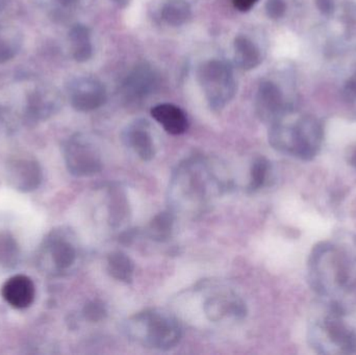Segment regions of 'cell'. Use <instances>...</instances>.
<instances>
[{"mask_svg": "<svg viewBox=\"0 0 356 355\" xmlns=\"http://www.w3.org/2000/svg\"><path fill=\"white\" fill-rule=\"evenodd\" d=\"M230 181L223 168L203 158H193L178 165L169 187L172 212L197 216L217 196L227 191Z\"/></svg>", "mask_w": 356, "mask_h": 355, "instance_id": "6da1fadb", "label": "cell"}, {"mask_svg": "<svg viewBox=\"0 0 356 355\" xmlns=\"http://www.w3.org/2000/svg\"><path fill=\"white\" fill-rule=\"evenodd\" d=\"M123 333L129 341L148 349L168 352L179 345L184 329L170 313L148 308L136 313L123 322Z\"/></svg>", "mask_w": 356, "mask_h": 355, "instance_id": "7a4b0ae2", "label": "cell"}, {"mask_svg": "<svg viewBox=\"0 0 356 355\" xmlns=\"http://www.w3.org/2000/svg\"><path fill=\"white\" fill-rule=\"evenodd\" d=\"M322 139L321 125L307 117L296 123H286L280 118L272 123L269 131V142L274 149L302 160H311L317 156Z\"/></svg>", "mask_w": 356, "mask_h": 355, "instance_id": "3957f363", "label": "cell"}, {"mask_svg": "<svg viewBox=\"0 0 356 355\" xmlns=\"http://www.w3.org/2000/svg\"><path fill=\"white\" fill-rule=\"evenodd\" d=\"M309 272L314 290L322 295H330L349 285L350 261L337 246L323 242L312 251Z\"/></svg>", "mask_w": 356, "mask_h": 355, "instance_id": "277c9868", "label": "cell"}, {"mask_svg": "<svg viewBox=\"0 0 356 355\" xmlns=\"http://www.w3.org/2000/svg\"><path fill=\"white\" fill-rule=\"evenodd\" d=\"M314 348L320 354H355L356 331L346 320V312L332 304L326 314L316 321L309 333Z\"/></svg>", "mask_w": 356, "mask_h": 355, "instance_id": "5b68a950", "label": "cell"}, {"mask_svg": "<svg viewBox=\"0 0 356 355\" xmlns=\"http://www.w3.org/2000/svg\"><path fill=\"white\" fill-rule=\"evenodd\" d=\"M198 81L211 108L221 110L236 95V83L234 71L227 62L211 60L198 69Z\"/></svg>", "mask_w": 356, "mask_h": 355, "instance_id": "8992f818", "label": "cell"}, {"mask_svg": "<svg viewBox=\"0 0 356 355\" xmlns=\"http://www.w3.org/2000/svg\"><path fill=\"white\" fill-rule=\"evenodd\" d=\"M79 258V248L69 231H52L44 241L40 254V264L47 272L60 274L68 272Z\"/></svg>", "mask_w": 356, "mask_h": 355, "instance_id": "52a82bcc", "label": "cell"}, {"mask_svg": "<svg viewBox=\"0 0 356 355\" xmlns=\"http://www.w3.org/2000/svg\"><path fill=\"white\" fill-rule=\"evenodd\" d=\"M67 169L77 177H89L102 170V152L93 141L77 133L67 140L64 146Z\"/></svg>", "mask_w": 356, "mask_h": 355, "instance_id": "ba28073f", "label": "cell"}, {"mask_svg": "<svg viewBox=\"0 0 356 355\" xmlns=\"http://www.w3.org/2000/svg\"><path fill=\"white\" fill-rule=\"evenodd\" d=\"M205 318L215 324L238 322L246 317L247 308L242 298L232 291H215L202 304Z\"/></svg>", "mask_w": 356, "mask_h": 355, "instance_id": "9c48e42d", "label": "cell"}, {"mask_svg": "<svg viewBox=\"0 0 356 355\" xmlns=\"http://www.w3.org/2000/svg\"><path fill=\"white\" fill-rule=\"evenodd\" d=\"M69 101L77 112L89 113L106 102V90L99 79L91 76L73 79L68 85Z\"/></svg>", "mask_w": 356, "mask_h": 355, "instance_id": "30bf717a", "label": "cell"}, {"mask_svg": "<svg viewBox=\"0 0 356 355\" xmlns=\"http://www.w3.org/2000/svg\"><path fill=\"white\" fill-rule=\"evenodd\" d=\"M6 173L8 185L17 191H33L42 181V169L39 163L26 156L10 158L6 164Z\"/></svg>", "mask_w": 356, "mask_h": 355, "instance_id": "8fae6325", "label": "cell"}, {"mask_svg": "<svg viewBox=\"0 0 356 355\" xmlns=\"http://www.w3.org/2000/svg\"><path fill=\"white\" fill-rule=\"evenodd\" d=\"M159 87V75L148 64L138 65L125 77L123 97L129 102H139L152 95Z\"/></svg>", "mask_w": 356, "mask_h": 355, "instance_id": "7c38bea8", "label": "cell"}, {"mask_svg": "<svg viewBox=\"0 0 356 355\" xmlns=\"http://www.w3.org/2000/svg\"><path fill=\"white\" fill-rule=\"evenodd\" d=\"M62 106L60 94L54 88L38 87L27 97L26 116L31 121H43L54 116Z\"/></svg>", "mask_w": 356, "mask_h": 355, "instance_id": "4fadbf2b", "label": "cell"}, {"mask_svg": "<svg viewBox=\"0 0 356 355\" xmlns=\"http://www.w3.org/2000/svg\"><path fill=\"white\" fill-rule=\"evenodd\" d=\"M257 115L264 122L274 123L284 117V98L275 83H261L255 98Z\"/></svg>", "mask_w": 356, "mask_h": 355, "instance_id": "5bb4252c", "label": "cell"}, {"mask_svg": "<svg viewBox=\"0 0 356 355\" xmlns=\"http://www.w3.org/2000/svg\"><path fill=\"white\" fill-rule=\"evenodd\" d=\"M122 140L125 146L129 147L140 160L150 162L156 156V144L147 123L144 121H137L129 125L123 131Z\"/></svg>", "mask_w": 356, "mask_h": 355, "instance_id": "9a60e30c", "label": "cell"}, {"mask_svg": "<svg viewBox=\"0 0 356 355\" xmlns=\"http://www.w3.org/2000/svg\"><path fill=\"white\" fill-rule=\"evenodd\" d=\"M1 295L12 308L17 310L27 308L35 300V283L26 275H14L2 286Z\"/></svg>", "mask_w": 356, "mask_h": 355, "instance_id": "2e32d148", "label": "cell"}, {"mask_svg": "<svg viewBox=\"0 0 356 355\" xmlns=\"http://www.w3.org/2000/svg\"><path fill=\"white\" fill-rule=\"evenodd\" d=\"M152 116L170 135H182L188 131V117L175 104H158L152 108Z\"/></svg>", "mask_w": 356, "mask_h": 355, "instance_id": "e0dca14e", "label": "cell"}, {"mask_svg": "<svg viewBox=\"0 0 356 355\" xmlns=\"http://www.w3.org/2000/svg\"><path fill=\"white\" fill-rule=\"evenodd\" d=\"M22 31L10 22H0V65L16 58L23 45Z\"/></svg>", "mask_w": 356, "mask_h": 355, "instance_id": "ac0fdd59", "label": "cell"}, {"mask_svg": "<svg viewBox=\"0 0 356 355\" xmlns=\"http://www.w3.org/2000/svg\"><path fill=\"white\" fill-rule=\"evenodd\" d=\"M71 52L73 58L79 63L88 62L93 56L91 31L85 24L77 23L69 31Z\"/></svg>", "mask_w": 356, "mask_h": 355, "instance_id": "d6986e66", "label": "cell"}, {"mask_svg": "<svg viewBox=\"0 0 356 355\" xmlns=\"http://www.w3.org/2000/svg\"><path fill=\"white\" fill-rule=\"evenodd\" d=\"M234 60L242 70H252L261 62L259 47L246 35H238L234 42Z\"/></svg>", "mask_w": 356, "mask_h": 355, "instance_id": "ffe728a7", "label": "cell"}, {"mask_svg": "<svg viewBox=\"0 0 356 355\" xmlns=\"http://www.w3.org/2000/svg\"><path fill=\"white\" fill-rule=\"evenodd\" d=\"M108 223L117 229L127 222L131 215L127 193L121 188H113L108 193Z\"/></svg>", "mask_w": 356, "mask_h": 355, "instance_id": "44dd1931", "label": "cell"}, {"mask_svg": "<svg viewBox=\"0 0 356 355\" xmlns=\"http://www.w3.org/2000/svg\"><path fill=\"white\" fill-rule=\"evenodd\" d=\"M106 269L108 274L123 283H131L135 276V263L122 251H114L108 254Z\"/></svg>", "mask_w": 356, "mask_h": 355, "instance_id": "7402d4cb", "label": "cell"}, {"mask_svg": "<svg viewBox=\"0 0 356 355\" xmlns=\"http://www.w3.org/2000/svg\"><path fill=\"white\" fill-rule=\"evenodd\" d=\"M175 216L172 210L159 213L148 224L147 235L150 239L156 242L168 241L175 229Z\"/></svg>", "mask_w": 356, "mask_h": 355, "instance_id": "603a6c76", "label": "cell"}, {"mask_svg": "<svg viewBox=\"0 0 356 355\" xmlns=\"http://www.w3.org/2000/svg\"><path fill=\"white\" fill-rule=\"evenodd\" d=\"M19 260V246L8 231H0V272L16 266Z\"/></svg>", "mask_w": 356, "mask_h": 355, "instance_id": "cb8c5ba5", "label": "cell"}, {"mask_svg": "<svg viewBox=\"0 0 356 355\" xmlns=\"http://www.w3.org/2000/svg\"><path fill=\"white\" fill-rule=\"evenodd\" d=\"M192 10L184 0H170L162 10V17L169 25L181 26L190 20Z\"/></svg>", "mask_w": 356, "mask_h": 355, "instance_id": "d4e9b609", "label": "cell"}, {"mask_svg": "<svg viewBox=\"0 0 356 355\" xmlns=\"http://www.w3.org/2000/svg\"><path fill=\"white\" fill-rule=\"evenodd\" d=\"M271 172V163L265 156H259L255 158L251 165L248 189L251 192H255L267 185Z\"/></svg>", "mask_w": 356, "mask_h": 355, "instance_id": "484cf974", "label": "cell"}, {"mask_svg": "<svg viewBox=\"0 0 356 355\" xmlns=\"http://www.w3.org/2000/svg\"><path fill=\"white\" fill-rule=\"evenodd\" d=\"M83 315L87 320L97 323L106 319V317L108 316V310L102 302L93 300L85 306Z\"/></svg>", "mask_w": 356, "mask_h": 355, "instance_id": "4316f807", "label": "cell"}, {"mask_svg": "<svg viewBox=\"0 0 356 355\" xmlns=\"http://www.w3.org/2000/svg\"><path fill=\"white\" fill-rule=\"evenodd\" d=\"M286 3L284 0H268L266 4V12L272 19H280L286 13Z\"/></svg>", "mask_w": 356, "mask_h": 355, "instance_id": "83f0119b", "label": "cell"}, {"mask_svg": "<svg viewBox=\"0 0 356 355\" xmlns=\"http://www.w3.org/2000/svg\"><path fill=\"white\" fill-rule=\"evenodd\" d=\"M232 2H234V8L236 10L245 13L250 10L259 2V0H234Z\"/></svg>", "mask_w": 356, "mask_h": 355, "instance_id": "f1b7e54d", "label": "cell"}, {"mask_svg": "<svg viewBox=\"0 0 356 355\" xmlns=\"http://www.w3.org/2000/svg\"><path fill=\"white\" fill-rule=\"evenodd\" d=\"M318 6L322 12H330L332 8V0H317Z\"/></svg>", "mask_w": 356, "mask_h": 355, "instance_id": "f546056e", "label": "cell"}, {"mask_svg": "<svg viewBox=\"0 0 356 355\" xmlns=\"http://www.w3.org/2000/svg\"><path fill=\"white\" fill-rule=\"evenodd\" d=\"M60 8H70L76 3L79 0H54Z\"/></svg>", "mask_w": 356, "mask_h": 355, "instance_id": "4dcf8cb0", "label": "cell"}, {"mask_svg": "<svg viewBox=\"0 0 356 355\" xmlns=\"http://www.w3.org/2000/svg\"><path fill=\"white\" fill-rule=\"evenodd\" d=\"M347 160H348V163L351 166L355 167L356 169V146L349 150L348 156H347Z\"/></svg>", "mask_w": 356, "mask_h": 355, "instance_id": "1f68e13d", "label": "cell"}, {"mask_svg": "<svg viewBox=\"0 0 356 355\" xmlns=\"http://www.w3.org/2000/svg\"><path fill=\"white\" fill-rule=\"evenodd\" d=\"M347 93L349 95H353L356 97V77L355 79H351L347 85Z\"/></svg>", "mask_w": 356, "mask_h": 355, "instance_id": "d6a6232c", "label": "cell"}, {"mask_svg": "<svg viewBox=\"0 0 356 355\" xmlns=\"http://www.w3.org/2000/svg\"><path fill=\"white\" fill-rule=\"evenodd\" d=\"M6 0H0V10L3 8V6H6Z\"/></svg>", "mask_w": 356, "mask_h": 355, "instance_id": "836d02e7", "label": "cell"}, {"mask_svg": "<svg viewBox=\"0 0 356 355\" xmlns=\"http://www.w3.org/2000/svg\"><path fill=\"white\" fill-rule=\"evenodd\" d=\"M116 1H121V0H116Z\"/></svg>", "mask_w": 356, "mask_h": 355, "instance_id": "e575fe53", "label": "cell"}]
</instances>
